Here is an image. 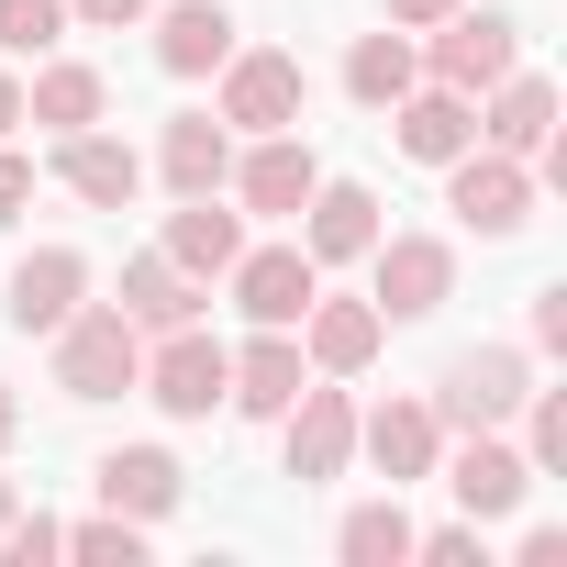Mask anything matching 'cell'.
I'll use <instances>...</instances> for the list:
<instances>
[{
    "label": "cell",
    "instance_id": "cell-1",
    "mask_svg": "<svg viewBox=\"0 0 567 567\" xmlns=\"http://www.w3.org/2000/svg\"><path fill=\"white\" fill-rule=\"evenodd\" d=\"M45 346H56V390L68 401H123L145 379V334L123 323V301H79Z\"/></svg>",
    "mask_w": 567,
    "mask_h": 567
},
{
    "label": "cell",
    "instance_id": "cell-2",
    "mask_svg": "<svg viewBox=\"0 0 567 567\" xmlns=\"http://www.w3.org/2000/svg\"><path fill=\"white\" fill-rule=\"evenodd\" d=\"M523 390H534V346H467V357H445L434 368V423L445 434H501L512 412H523Z\"/></svg>",
    "mask_w": 567,
    "mask_h": 567
},
{
    "label": "cell",
    "instance_id": "cell-3",
    "mask_svg": "<svg viewBox=\"0 0 567 567\" xmlns=\"http://www.w3.org/2000/svg\"><path fill=\"white\" fill-rule=\"evenodd\" d=\"M223 379H234V346L212 334V323H167L156 346H145V401L167 412V423H212L223 412Z\"/></svg>",
    "mask_w": 567,
    "mask_h": 567
},
{
    "label": "cell",
    "instance_id": "cell-4",
    "mask_svg": "<svg viewBox=\"0 0 567 567\" xmlns=\"http://www.w3.org/2000/svg\"><path fill=\"white\" fill-rule=\"evenodd\" d=\"M357 267H368L379 323H423V312H445V301H456V245H445V234H379Z\"/></svg>",
    "mask_w": 567,
    "mask_h": 567
},
{
    "label": "cell",
    "instance_id": "cell-5",
    "mask_svg": "<svg viewBox=\"0 0 567 567\" xmlns=\"http://www.w3.org/2000/svg\"><path fill=\"white\" fill-rule=\"evenodd\" d=\"M423 34H434V45H423V79H445V90H467V101L523 68V23H512V12H478V0H456V12L423 23Z\"/></svg>",
    "mask_w": 567,
    "mask_h": 567
},
{
    "label": "cell",
    "instance_id": "cell-6",
    "mask_svg": "<svg viewBox=\"0 0 567 567\" xmlns=\"http://www.w3.org/2000/svg\"><path fill=\"white\" fill-rule=\"evenodd\" d=\"M212 79H223V123H234V134H301V101H312L301 56H278V45H234Z\"/></svg>",
    "mask_w": 567,
    "mask_h": 567
},
{
    "label": "cell",
    "instance_id": "cell-7",
    "mask_svg": "<svg viewBox=\"0 0 567 567\" xmlns=\"http://www.w3.org/2000/svg\"><path fill=\"white\" fill-rule=\"evenodd\" d=\"M445 212L467 234H523L534 223V167L501 156V145H467V156H445Z\"/></svg>",
    "mask_w": 567,
    "mask_h": 567
},
{
    "label": "cell",
    "instance_id": "cell-8",
    "mask_svg": "<svg viewBox=\"0 0 567 567\" xmlns=\"http://www.w3.org/2000/svg\"><path fill=\"white\" fill-rule=\"evenodd\" d=\"M223 290H234V312H245V323L301 334V312H312V290H323V267H312V256H301V234H290V245H245V256L223 267Z\"/></svg>",
    "mask_w": 567,
    "mask_h": 567
},
{
    "label": "cell",
    "instance_id": "cell-9",
    "mask_svg": "<svg viewBox=\"0 0 567 567\" xmlns=\"http://www.w3.org/2000/svg\"><path fill=\"white\" fill-rule=\"evenodd\" d=\"M278 434H290V478L312 489V478H346L357 467V401H346V379H301V401L278 412Z\"/></svg>",
    "mask_w": 567,
    "mask_h": 567
},
{
    "label": "cell",
    "instance_id": "cell-10",
    "mask_svg": "<svg viewBox=\"0 0 567 567\" xmlns=\"http://www.w3.org/2000/svg\"><path fill=\"white\" fill-rule=\"evenodd\" d=\"M312 189H323L312 134H245V156H234V178H223V200H245V212H301Z\"/></svg>",
    "mask_w": 567,
    "mask_h": 567
},
{
    "label": "cell",
    "instance_id": "cell-11",
    "mask_svg": "<svg viewBox=\"0 0 567 567\" xmlns=\"http://www.w3.org/2000/svg\"><path fill=\"white\" fill-rule=\"evenodd\" d=\"M290 223H301V256H312V267H357V256H368V245L390 234V223H379V189H368V178H323V189H312V200H301Z\"/></svg>",
    "mask_w": 567,
    "mask_h": 567
},
{
    "label": "cell",
    "instance_id": "cell-12",
    "mask_svg": "<svg viewBox=\"0 0 567 567\" xmlns=\"http://www.w3.org/2000/svg\"><path fill=\"white\" fill-rule=\"evenodd\" d=\"M357 456H368L390 489L434 478V467H445V423H434V401H379V412H357Z\"/></svg>",
    "mask_w": 567,
    "mask_h": 567
},
{
    "label": "cell",
    "instance_id": "cell-13",
    "mask_svg": "<svg viewBox=\"0 0 567 567\" xmlns=\"http://www.w3.org/2000/svg\"><path fill=\"white\" fill-rule=\"evenodd\" d=\"M301 379H312L301 334H278V323H256V346H234V379H223V412H245V423H278V412L301 401Z\"/></svg>",
    "mask_w": 567,
    "mask_h": 567
},
{
    "label": "cell",
    "instance_id": "cell-14",
    "mask_svg": "<svg viewBox=\"0 0 567 567\" xmlns=\"http://www.w3.org/2000/svg\"><path fill=\"white\" fill-rule=\"evenodd\" d=\"M390 134H401V156H412V167H445V156H467V145H478V101H467V90H445V79H412V90L390 101Z\"/></svg>",
    "mask_w": 567,
    "mask_h": 567
},
{
    "label": "cell",
    "instance_id": "cell-15",
    "mask_svg": "<svg viewBox=\"0 0 567 567\" xmlns=\"http://www.w3.org/2000/svg\"><path fill=\"white\" fill-rule=\"evenodd\" d=\"M90 478H101V512H123V523H145V534L189 501V467H178L167 445H112Z\"/></svg>",
    "mask_w": 567,
    "mask_h": 567
},
{
    "label": "cell",
    "instance_id": "cell-16",
    "mask_svg": "<svg viewBox=\"0 0 567 567\" xmlns=\"http://www.w3.org/2000/svg\"><path fill=\"white\" fill-rule=\"evenodd\" d=\"M79 301H90V256H79V245H34V256L12 267V290H0L12 334H56Z\"/></svg>",
    "mask_w": 567,
    "mask_h": 567
},
{
    "label": "cell",
    "instance_id": "cell-17",
    "mask_svg": "<svg viewBox=\"0 0 567 567\" xmlns=\"http://www.w3.org/2000/svg\"><path fill=\"white\" fill-rule=\"evenodd\" d=\"M478 145H501V156H545L556 145V79H534V68H512V79H489L478 90Z\"/></svg>",
    "mask_w": 567,
    "mask_h": 567
},
{
    "label": "cell",
    "instance_id": "cell-18",
    "mask_svg": "<svg viewBox=\"0 0 567 567\" xmlns=\"http://www.w3.org/2000/svg\"><path fill=\"white\" fill-rule=\"evenodd\" d=\"M56 189L68 200H90V212H134V189H145V156L123 145V134H56Z\"/></svg>",
    "mask_w": 567,
    "mask_h": 567
},
{
    "label": "cell",
    "instance_id": "cell-19",
    "mask_svg": "<svg viewBox=\"0 0 567 567\" xmlns=\"http://www.w3.org/2000/svg\"><path fill=\"white\" fill-rule=\"evenodd\" d=\"M445 489H456V512H467V523H512V512L534 501V467H523V445L467 434V445H456V467H445Z\"/></svg>",
    "mask_w": 567,
    "mask_h": 567
},
{
    "label": "cell",
    "instance_id": "cell-20",
    "mask_svg": "<svg viewBox=\"0 0 567 567\" xmlns=\"http://www.w3.org/2000/svg\"><path fill=\"white\" fill-rule=\"evenodd\" d=\"M156 178H167L178 200L223 189V178H234V123H223V112H167V123H156Z\"/></svg>",
    "mask_w": 567,
    "mask_h": 567
},
{
    "label": "cell",
    "instance_id": "cell-21",
    "mask_svg": "<svg viewBox=\"0 0 567 567\" xmlns=\"http://www.w3.org/2000/svg\"><path fill=\"white\" fill-rule=\"evenodd\" d=\"M379 346H390L379 301H323V290H312V312H301V357H312V379H357V368H379Z\"/></svg>",
    "mask_w": 567,
    "mask_h": 567
},
{
    "label": "cell",
    "instance_id": "cell-22",
    "mask_svg": "<svg viewBox=\"0 0 567 567\" xmlns=\"http://www.w3.org/2000/svg\"><path fill=\"white\" fill-rule=\"evenodd\" d=\"M156 68L167 79H212L223 56H234V0H156Z\"/></svg>",
    "mask_w": 567,
    "mask_h": 567
},
{
    "label": "cell",
    "instance_id": "cell-23",
    "mask_svg": "<svg viewBox=\"0 0 567 567\" xmlns=\"http://www.w3.org/2000/svg\"><path fill=\"white\" fill-rule=\"evenodd\" d=\"M112 112V79L90 68V56H34V79H23V123H45V134H90Z\"/></svg>",
    "mask_w": 567,
    "mask_h": 567
},
{
    "label": "cell",
    "instance_id": "cell-24",
    "mask_svg": "<svg viewBox=\"0 0 567 567\" xmlns=\"http://www.w3.org/2000/svg\"><path fill=\"white\" fill-rule=\"evenodd\" d=\"M200 301H212V290H200V278H189V267H178L167 245H156V256H123V323H134V334L200 323Z\"/></svg>",
    "mask_w": 567,
    "mask_h": 567
},
{
    "label": "cell",
    "instance_id": "cell-25",
    "mask_svg": "<svg viewBox=\"0 0 567 567\" xmlns=\"http://www.w3.org/2000/svg\"><path fill=\"white\" fill-rule=\"evenodd\" d=\"M156 245L200 278V290H212V278L245 256V212H223V189H200V200H178V212H167V234H156Z\"/></svg>",
    "mask_w": 567,
    "mask_h": 567
},
{
    "label": "cell",
    "instance_id": "cell-26",
    "mask_svg": "<svg viewBox=\"0 0 567 567\" xmlns=\"http://www.w3.org/2000/svg\"><path fill=\"white\" fill-rule=\"evenodd\" d=\"M423 79V56H412V34L401 23H379V34H357V56H346V101H368V112H390L401 90Z\"/></svg>",
    "mask_w": 567,
    "mask_h": 567
},
{
    "label": "cell",
    "instance_id": "cell-27",
    "mask_svg": "<svg viewBox=\"0 0 567 567\" xmlns=\"http://www.w3.org/2000/svg\"><path fill=\"white\" fill-rule=\"evenodd\" d=\"M412 534H423V523H412V512H401V489H390V501H357V512L334 523V556H346V567H401V556H412Z\"/></svg>",
    "mask_w": 567,
    "mask_h": 567
},
{
    "label": "cell",
    "instance_id": "cell-28",
    "mask_svg": "<svg viewBox=\"0 0 567 567\" xmlns=\"http://www.w3.org/2000/svg\"><path fill=\"white\" fill-rule=\"evenodd\" d=\"M68 34V0H0V56H56Z\"/></svg>",
    "mask_w": 567,
    "mask_h": 567
},
{
    "label": "cell",
    "instance_id": "cell-29",
    "mask_svg": "<svg viewBox=\"0 0 567 567\" xmlns=\"http://www.w3.org/2000/svg\"><path fill=\"white\" fill-rule=\"evenodd\" d=\"M523 467L534 478L567 467V390H523Z\"/></svg>",
    "mask_w": 567,
    "mask_h": 567
},
{
    "label": "cell",
    "instance_id": "cell-30",
    "mask_svg": "<svg viewBox=\"0 0 567 567\" xmlns=\"http://www.w3.org/2000/svg\"><path fill=\"white\" fill-rule=\"evenodd\" d=\"M56 556H90V567H145V523L90 512V523H68V545H56Z\"/></svg>",
    "mask_w": 567,
    "mask_h": 567
},
{
    "label": "cell",
    "instance_id": "cell-31",
    "mask_svg": "<svg viewBox=\"0 0 567 567\" xmlns=\"http://www.w3.org/2000/svg\"><path fill=\"white\" fill-rule=\"evenodd\" d=\"M68 545V523H45V512H12V523H0V567H45Z\"/></svg>",
    "mask_w": 567,
    "mask_h": 567
},
{
    "label": "cell",
    "instance_id": "cell-32",
    "mask_svg": "<svg viewBox=\"0 0 567 567\" xmlns=\"http://www.w3.org/2000/svg\"><path fill=\"white\" fill-rule=\"evenodd\" d=\"M23 212H34V156H23V145H0V234H12Z\"/></svg>",
    "mask_w": 567,
    "mask_h": 567
},
{
    "label": "cell",
    "instance_id": "cell-33",
    "mask_svg": "<svg viewBox=\"0 0 567 567\" xmlns=\"http://www.w3.org/2000/svg\"><path fill=\"white\" fill-rule=\"evenodd\" d=\"M145 12H156V0H68V23H79V34H134Z\"/></svg>",
    "mask_w": 567,
    "mask_h": 567
},
{
    "label": "cell",
    "instance_id": "cell-34",
    "mask_svg": "<svg viewBox=\"0 0 567 567\" xmlns=\"http://www.w3.org/2000/svg\"><path fill=\"white\" fill-rule=\"evenodd\" d=\"M523 346H534V357H556V346H567V290H534V312H523Z\"/></svg>",
    "mask_w": 567,
    "mask_h": 567
},
{
    "label": "cell",
    "instance_id": "cell-35",
    "mask_svg": "<svg viewBox=\"0 0 567 567\" xmlns=\"http://www.w3.org/2000/svg\"><path fill=\"white\" fill-rule=\"evenodd\" d=\"M412 556H434V567H478V523H434V534H412Z\"/></svg>",
    "mask_w": 567,
    "mask_h": 567
},
{
    "label": "cell",
    "instance_id": "cell-36",
    "mask_svg": "<svg viewBox=\"0 0 567 567\" xmlns=\"http://www.w3.org/2000/svg\"><path fill=\"white\" fill-rule=\"evenodd\" d=\"M379 12H390L401 34H423V23H445V12H456V0H379Z\"/></svg>",
    "mask_w": 567,
    "mask_h": 567
},
{
    "label": "cell",
    "instance_id": "cell-37",
    "mask_svg": "<svg viewBox=\"0 0 567 567\" xmlns=\"http://www.w3.org/2000/svg\"><path fill=\"white\" fill-rule=\"evenodd\" d=\"M23 134V79H12V56H0V145Z\"/></svg>",
    "mask_w": 567,
    "mask_h": 567
},
{
    "label": "cell",
    "instance_id": "cell-38",
    "mask_svg": "<svg viewBox=\"0 0 567 567\" xmlns=\"http://www.w3.org/2000/svg\"><path fill=\"white\" fill-rule=\"evenodd\" d=\"M12 434H23V401H12V379H0V456H12Z\"/></svg>",
    "mask_w": 567,
    "mask_h": 567
},
{
    "label": "cell",
    "instance_id": "cell-39",
    "mask_svg": "<svg viewBox=\"0 0 567 567\" xmlns=\"http://www.w3.org/2000/svg\"><path fill=\"white\" fill-rule=\"evenodd\" d=\"M12 512H23V489H12V478H0V523H12Z\"/></svg>",
    "mask_w": 567,
    "mask_h": 567
}]
</instances>
